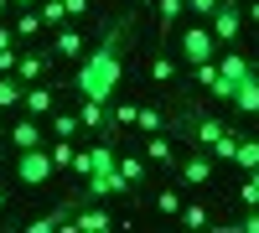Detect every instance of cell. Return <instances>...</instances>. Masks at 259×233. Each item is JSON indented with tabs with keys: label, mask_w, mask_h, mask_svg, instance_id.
<instances>
[{
	"label": "cell",
	"mask_w": 259,
	"mask_h": 233,
	"mask_svg": "<svg viewBox=\"0 0 259 233\" xmlns=\"http://www.w3.org/2000/svg\"><path fill=\"white\" fill-rule=\"evenodd\" d=\"M124 41H130V16H119L89 52H83L78 73H73V94L94 99V104H114L119 83H124Z\"/></svg>",
	"instance_id": "6da1fadb"
},
{
	"label": "cell",
	"mask_w": 259,
	"mask_h": 233,
	"mask_svg": "<svg viewBox=\"0 0 259 233\" xmlns=\"http://www.w3.org/2000/svg\"><path fill=\"white\" fill-rule=\"evenodd\" d=\"M57 176V166L47 156V145H36V151H16V181H26V187H47Z\"/></svg>",
	"instance_id": "7a4b0ae2"
},
{
	"label": "cell",
	"mask_w": 259,
	"mask_h": 233,
	"mask_svg": "<svg viewBox=\"0 0 259 233\" xmlns=\"http://www.w3.org/2000/svg\"><path fill=\"white\" fill-rule=\"evenodd\" d=\"M223 47H218V36L207 31V21H192V26L182 31V62L192 68V62H212Z\"/></svg>",
	"instance_id": "3957f363"
},
{
	"label": "cell",
	"mask_w": 259,
	"mask_h": 233,
	"mask_svg": "<svg viewBox=\"0 0 259 233\" xmlns=\"http://www.w3.org/2000/svg\"><path fill=\"white\" fill-rule=\"evenodd\" d=\"M207 31L218 36V47H233L239 31H244V6L239 0H218V11L207 16Z\"/></svg>",
	"instance_id": "277c9868"
},
{
	"label": "cell",
	"mask_w": 259,
	"mask_h": 233,
	"mask_svg": "<svg viewBox=\"0 0 259 233\" xmlns=\"http://www.w3.org/2000/svg\"><path fill=\"white\" fill-rule=\"evenodd\" d=\"M249 78V57L244 52H218V83H212V99H233V88Z\"/></svg>",
	"instance_id": "5b68a950"
},
{
	"label": "cell",
	"mask_w": 259,
	"mask_h": 233,
	"mask_svg": "<svg viewBox=\"0 0 259 233\" xmlns=\"http://www.w3.org/2000/svg\"><path fill=\"white\" fill-rule=\"evenodd\" d=\"M119 228L109 207H99V202H78L73 207V223H62V233H109Z\"/></svg>",
	"instance_id": "8992f818"
},
{
	"label": "cell",
	"mask_w": 259,
	"mask_h": 233,
	"mask_svg": "<svg viewBox=\"0 0 259 233\" xmlns=\"http://www.w3.org/2000/svg\"><path fill=\"white\" fill-rule=\"evenodd\" d=\"M212 171H218V161H212L207 151H192V156L177 166V187H207Z\"/></svg>",
	"instance_id": "52a82bcc"
},
{
	"label": "cell",
	"mask_w": 259,
	"mask_h": 233,
	"mask_svg": "<svg viewBox=\"0 0 259 233\" xmlns=\"http://www.w3.org/2000/svg\"><path fill=\"white\" fill-rule=\"evenodd\" d=\"M21 109H26L31 119H47L52 109H57V88H52V83H26V88H21Z\"/></svg>",
	"instance_id": "ba28073f"
},
{
	"label": "cell",
	"mask_w": 259,
	"mask_h": 233,
	"mask_svg": "<svg viewBox=\"0 0 259 233\" xmlns=\"http://www.w3.org/2000/svg\"><path fill=\"white\" fill-rule=\"evenodd\" d=\"M6 140H11V151H36V145H47V135H41V119H31V114L16 119Z\"/></svg>",
	"instance_id": "9c48e42d"
},
{
	"label": "cell",
	"mask_w": 259,
	"mask_h": 233,
	"mask_svg": "<svg viewBox=\"0 0 259 233\" xmlns=\"http://www.w3.org/2000/svg\"><path fill=\"white\" fill-rule=\"evenodd\" d=\"M47 68H52V52H16V68H11V73H16L21 83H36Z\"/></svg>",
	"instance_id": "30bf717a"
},
{
	"label": "cell",
	"mask_w": 259,
	"mask_h": 233,
	"mask_svg": "<svg viewBox=\"0 0 259 233\" xmlns=\"http://www.w3.org/2000/svg\"><path fill=\"white\" fill-rule=\"evenodd\" d=\"M228 104H233L239 114H259V73H254V68H249V78L239 83V88H233V99H228Z\"/></svg>",
	"instance_id": "8fae6325"
},
{
	"label": "cell",
	"mask_w": 259,
	"mask_h": 233,
	"mask_svg": "<svg viewBox=\"0 0 259 233\" xmlns=\"http://www.w3.org/2000/svg\"><path fill=\"white\" fill-rule=\"evenodd\" d=\"M89 52V41H83L78 26H57V41H52V57H83Z\"/></svg>",
	"instance_id": "7c38bea8"
},
{
	"label": "cell",
	"mask_w": 259,
	"mask_h": 233,
	"mask_svg": "<svg viewBox=\"0 0 259 233\" xmlns=\"http://www.w3.org/2000/svg\"><path fill=\"white\" fill-rule=\"evenodd\" d=\"M223 135H228V124H218V119H197V124H192V145L207 151V156H212V145H218Z\"/></svg>",
	"instance_id": "4fadbf2b"
},
{
	"label": "cell",
	"mask_w": 259,
	"mask_h": 233,
	"mask_svg": "<svg viewBox=\"0 0 259 233\" xmlns=\"http://www.w3.org/2000/svg\"><path fill=\"white\" fill-rule=\"evenodd\" d=\"M145 161H150V166H166V171H171V166H177V145H171L166 135H145Z\"/></svg>",
	"instance_id": "5bb4252c"
},
{
	"label": "cell",
	"mask_w": 259,
	"mask_h": 233,
	"mask_svg": "<svg viewBox=\"0 0 259 233\" xmlns=\"http://www.w3.org/2000/svg\"><path fill=\"white\" fill-rule=\"evenodd\" d=\"M68 218H73V202H62V207H52L47 218H31V223H21V228H26V233H57Z\"/></svg>",
	"instance_id": "9a60e30c"
},
{
	"label": "cell",
	"mask_w": 259,
	"mask_h": 233,
	"mask_svg": "<svg viewBox=\"0 0 259 233\" xmlns=\"http://www.w3.org/2000/svg\"><path fill=\"white\" fill-rule=\"evenodd\" d=\"M114 166H119V176H124L130 192H140V181H145V156H114Z\"/></svg>",
	"instance_id": "2e32d148"
},
{
	"label": "cell",
	"mask_w": 259,
	"mask_h": 233,
	"mask_svg": "<svg viewBox=\"0 0 259 233\" xmlns=\"http://www.w3.org/2000/svg\"><path fill=\"white\" fill-rule=\"evenodd\" d=\"M21 88H26V83H21L16 73H0V114L21 109Z\"/></svg>",
	"instance_id": "e0dca14e"
},
{
	"label": "cell",
	"mask_w": 259,
	"mask_h": 233,
	"mask_svg": "<svg viewBox=\"0 0 259 233\" xmlns=\"http://www.w3.org/2000/svg\"><path fill=\"white\" fill-rule=\"evenodd\" d=\"M16 21H11V31H16V41H26V36H36L41 31V11L31 6V11H11Z\"/></svg>",
	"instance_id": "ac0fdd59"
},
{
	"label": "cell",
	"mask_w": 259,
	"mask_h": 233,
	"mask_svg": "<svg viewBox=\"0 0 259 233\" xmlns=\"http://www.w3.org/2000/svg\"><path fill=\"white\" fill-rule=\"evenodd\" d=\"M156 16H161V31H177L187 16V0H156Z\"/></svg>",
	"instance_id": "d6986e66"
},
{
	"label": "cell",
	"mask_w": 259,
	"mask_h": 233,
	"mask_svg": "<svg viewBox=\"0 0 259 233\" xmlns=\"http://www.w3.org/2000/svg\"><path fill=\"white\" fill-rule=\"evenodd\" d=\"M182 228H192V233H202V228H212V218H207V207L202 202H182Z\"/></svg>",
	"instance_id": "ffe728a7"
},
{
	"label": "cell",
	"mask_w": 259,
	"mask_h": 233,
	"mask_svg": "<svg viewBox=\"0 0 259 233\" xmlns=\"http://www.w3.org/2000/svg\"><path fill=\"white\" fill-rule=\"evenodd\" d=\"M47 119H52V135H62V140H78V130H83L78 114H68V109H52Z\"/></svg>",
	"instance_id": "44dd1931"
},
{
	"label": "cell",
	"mask_w": 259,
	"mask_h": 233,
	"mask_svg": "<svg viewBox=\"0 0 259 233\" xmlns=\"http://www.w3.org/2000/svg\"><path fill=\"white\" fill-rule=\"evenodd\" d=\"M47 156H52V166H57V171H73V140H62V135H52V145H47Z\"/></svg>",
	"instance_id": "7402d4cb"
},
{
	"label": "cell",
	"mask_w": 259,
	"mask_h": 233,
	"mask_svg": "<svg viewBox=\"0 0 259 233\" xmlns=\"http://www.w3.org/2000/svg\"><path fill=\"white\" fill-rule=\"evenodd\" d=\"M233 166H239V171H254V166H259V140H244V135H239V151H233Z\"/></svg>",
	"instance_id": "603a6c76"
},
{
	"label": "cell",
	"mask_w": 259,
	"mask_h": 233,
	"mask_svg": "<svg viewBox=\"0 0 259 233\" xmlns=\"http://www.w3.org/2000/svg\"><path fill=\"white\" fill-rule=\"evenodd\" d=\"M36 11H41V26H52V31L68 26V6H62V0H41Z\"/></svg>",
	"instance_id": "cb8c5ba5"
},
{
	"label": "cell",
	"mask_w": 259,
	"mask_h": 233,
	"mask_svg": "<svg viewBox=\"0 0 259 233\" xmlns=\"http://www.w3.org/2000/svg\"><path fill=\"white\" fill-rule=\"evenodd\" d=\"M177 73H182V62H177V57H166V52L150 62V78H156V83H177Z\"/></svg>",
	"instance_id": "d4e9b609"
},
{
	"label": "cell",
	"mask_w": 259,
	"mask_h": 233,
	"mask_svg": "<svg viewBox=\"0 0 259 233\" xmlns=\"http://www.w3.org/2000/svg\"><path fill=\"white\" fill-rule=\"evenodd\" d=\"M135 130H140V135H161V109H156V104H140Z\"/></svg>",
	"instance_id": "484cf974"
},
{
	"label": "cell",
	"mask_w": 259,
	"mask_h": 233,
	"mask_svg": "<svg viewBox=\"0 0 259 233\" xmlns=\"http://www.w3.org/2000/svg\"><path fill=\"white\" fill-rule=\"evenodd\" d=\"M192 78H197V88L212 94V83H218V57H212V62H192Z\"/></svg>",
	"instance_id": "4316f807"
},
{
	"label": "cell",
	"mask_w": 259,
	"mask_h": 233,
	"mask_svg": "<svg viewBox=\"0 0 259 233\" xmlns=\"http://www.w3.org/2000/svg\"><path fill=\"white\" fill-rule=\"evenodd\" d=\"M156 207H161L166 218H177V213H182V192H177V187H161V192H156Z\"/></svg>",
	"instance_id": "83f0119b"
},
{
	"label": "cell",
	"mask_w": 259,
	"mask_h": 233,
	"mask_svg": "<svg viewBox=\"0 0 259 233\" xmlns=\"http://www.w3.org/2000/svg\"><path fill=\"white\" fill-rule=\"evenodd\" d=\"M239 202H244V207H259V166L244 176V187H239Z\"/></svg>",
	"instance_id": "f1b7e54d"
},
{
	"label": "cell",
	"mask_w": 259,
	"mask_h": 233,
	"mask_svg": "<svg viewBox=\"0 0 259 233\" xmlns=\"http://www.w3.org/2000/svg\"><path fill=\"white\" fill-rule=\"evenodd\" d=\"M212 11H218V0H187V16H202L207 21Z\"/></svg>",
	"instance_id": "f546056e"
},
{
	"label": "cell",
	"mask_w": 259,
	"mask_h": 233,
	"mask_svg": "<svg viewBox=\"0 0 259 233\" xmlns=\"http://www.w3.org/2000/svg\"><path fill=\"white\" fill-rule=\"evenodd\" d=\"M62 6H68V21H83V16H89V0H62Z\"/></svg>",
	"instance_id": "4dcf8cb0"
},
{
	"label": "cell",
	"mask_w": 259,
	"mask_h": 233,
	"mask_svg": "<svg viewBox=\"0 0 259 233\" xmlns=\"http://www.w3.org/2000/svg\"><path fill=\"white\" fill-rule=\"evenodd\" d=\"M244 16H249V26H259V0H249V11H244Z\"/></svg>",
	"instance_id": "1f68e13d"
},
{
	"label": "cell",
	"mask_w": 259,
	"mask_h": 233,
	"mask_svg": "<svg viewBox=\"0 0 259 233\" xmlns=\"http://www.w3.org/2000/svg\"><path fill=\"white\" fill-rule=\"evenodd\" d=\"M31 6H41V0H11V11H31Z\"/></svg>",
	"instance_id": "d6a6232c"
},
{
	"label": "cell",
	"mask_w": 259,
	"mask_h": 233,
	"mask_svg": "<svg viewBox=\"0 0 259 233\" xmlns=\"http://www.w3.org/2000/svg\"><path fill=\"white\" fill-rule=\"evenodd\" d=\"M6 202H11V192H6V187H0V213H6Z\"/></svg>",
	"instance_id": "836d02e7"
},
{
	"label": "cell",
	"mask_w": 259,
	"mask_h": 233,
	"mask_svg": "<svg viewBox=\"0 0 259 233\" xmlns=\"http://www.w3.org/2000/svg\"><path fill=\"white\" fill-rule=\"evenodd\" d=\"M6 16H11V0H0V21H6Z\"/></svg>",
	"instance_id": "e575fe53"
},
{
	"label": "cell",
	"mask_w": 259,
	"mask_h": 233,
	"mask_svg": "<svg viewBox=\"0 0 259 233\" xmlns=\"http://www.w3.org/2000/svg\"><path fill=\"white\" fill-rule=\"evenodd\" d=\"M249 68H254V73H259V57H249Z\"/></svg>",
	"instance_id": "d590c367"
},
{
	"label": "cell",
	"mask_w": 259,
	"mask_h": 233,
	"mask_svg": "<svg viewBox=\"0 0 259 233\" xmlns=\"http://www.w3.org/2000/svg\"><path fill=\"white\" fill-rule=\"evenodd\" d=\"M140 6H156V0H140Z\"/></svg>",
	"instance_id": "8d00e7d4"
}]
</instances>
